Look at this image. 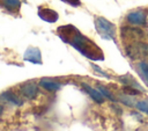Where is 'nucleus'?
<instances>
[{
  "mask_svg": "<svg viewBox=\"0 0 148 131\" xmlns=\"http://www.w3.org/2000/svg\"><path fill=\"white\" fill-rule=\"evenodd\" d=\"M57 32L64 42L71 44L73 48H75L87 58L94 59V60L103 59V53L97 48V45L92 41L87 38L84 35H82L74 26L67 24V26L59 27Z\"/></svg>",
  "mask_w": 148,
  "mask_h": 131,
  "instance_id": "f257e3e1",
  "label": "nucleus"
},
{
  "mask_svg": "<svg viewBox=\"0 0 148 131\" xmlns=\"http://www.w3.org/2000/svg\"><path fill=\"white\" fill-rule=\"evenodd\" d=\"M95 28L97 30V32L101 35L102 38L104 39H114L116 37V26L108 21L106 19L99 16L96 17L95 20Z\"/></svg>",
  "mask_w": 148,
  "mask_h": 131,
  "instance_id": "f03ea898",
  "label": "nucleus"
},
{
  "mask_svg": "<svg viewBox=\"0 0 148 131\" xmlns=\"http://www.w3.org/2000/svg\"><path fill=\"white\" fill-rule=\"evenodd\" d=\"M126 53L131 59L148 57V44L142 42H134L126 46Z\"/></svg>",
  "mask_w": 148,
  "mask_h": 131,
  "instance_id": "7ed1b4c3",
  "label": "nucleus"
},
{
  "mask_svg": "<svg viewBox=\"0 0 148 131\" xmlns=\"http://www.w3.org/2000/svg\"><path fill=\"white\" fill-rule=\"evenodd\" d=\"M20 92L27 100H34L37 97L39 89H38V86L36 82L29 81V82H24L20 86Z\"/></svg>",
  "mask_w": 148,
  "mask_h": 131,
  "instance_id": "20e7f679",
  "label": "nucleus"
},
{
  "mask_svg": "<svg viewBox=\"0 0 148 131\" xmlns=\"http://www.w3.org/2000/svg\"><path fill=\"white\" fill-rule=\"evenodd\" d=\"M23 59L32 64H42V53L38 48H28L23 54Z\"/></svg>",
  "mask_w": 148,
  "mask_h": 131,
  "instance_id": "39448f33",
  "label": "nucleus"
},
{
  "mask_svg": "<svg viewBox=\"0 0 148 131\" xmlns=\"http://www.w3.org/2000/svg\"><path fill=\"white\" fill-rule=\"evenodd\" d=\"M38 15H39V17L42 20H44L46 22H50V23L56 22L58 20V17H59V15H58V13L56 10H53L51 8H47V7H44V8L43 7H39Z\"/></svg>",
  "mask_w": 148,
  "mask_h": 131,
  "instance_id": "423d86ee",
  "label": "nucleus"
},
{
  "mask_svg": "<svg viewBox=\"0 0 148 131\" xmlns=\"http://www.w3.org/2000/svg\"><path fill=\"white\" fill-rule=\"evenodd\" d=\"M81 86H82V88L86 90V93H88L89 96H90L95 102H97V103H103V102H104V96H103V94H102L97 88H92L90 85H88V83H86V82H82Z\"/></svg>",
  "mask_w": 148,
  "mask_h": 131,
  "instance_id": "0eeeda50",
  "label": "nucleus"
},
{
  "mask_svg": "<svg viewBox=\"0 0 148 131\" xmlns=\"http://www.w3.org/2000/svg\"><path fill=\"white\" fill-rule=\"evenodd\" d=\"M127 21L131 24H145L146 23V14L142 10H135L127 14Z\"/></svg>",
  "mask_w": 148,
  "mask_h": 131,
  "instance_id": "6e6552de",
  "label": "nucleus"
},
{
  "mask_svg": "<svg viewBox=\"0 0 148 131\" xmlns=\"http://www.w3.org/2000/svg\"><path fill=\"white\" fill-rule=\"evenodd\" d=\"M39 85L49 90V92H56V90H59L61 88V83L59 81H56V80H52L50 78H42L39 80Z\"/></svg>",
  "mask_w": 148,
  "mask_h": 131,
  "instance_id": "1a4fd4ad",
  "label": "nucleus"
},
{
  "mask_svg": "<svg viewBox=\"0 0 148 131\" xmlns=\"http://www.w3.org/2000/svg\"><path fill=\"white\" fill-rule=\"evenodd\" d=\"M0 97L2 100H5L6 102L12 103L14 105H22L23 104V101L21 100V97L17 94H15L13 90H6V92H3L0 95Z\"/></svg>",
  "mask_w": 148,
  "mask_h": 131,
  "instance_id": "9d476101",
  "label": "nucleus"
},
{
  "mask_svg": "<svg viewBox=\"0 0 148 131\" xmlns=\"http://www.w3.org/2000/svg\"><path fill=\"white\" fill-rule=\"evenodd\" d=\"M136 70L141 77V79L143 80V82L148 86V64L146 61H140L136 65Z\"/></svg>",
  "mask_w": 148,
  "mask_h": 131,
  "instance_id": "9b49d317",
  "label": "nucleus"
},
{
  "mask_svg": "<svg viewBox=\"0 0 148 131\" xmlns=\"http://www.w3.org/2000/svg\"><path fill=\"white\" fill-rule=\"evenodd\" d=\"M119 80H120V82H123V83H125L126 86H130V87H133V88H135V89H138V90H140V92H142L143 89H142V87L131 77V75H123V77H119Z\"/></svg>",
  "mask_w": 148,
  "mask_h": 131,
  "instance_id": "f8f14e48",
  "label": "nucleus"
},
{
  "mask_svg": "<svg viewBox=\"0 0 148 131\" xmlns=\"http://www.w3.org/2000/svg\"><path fill=\"white\" fill-rule=\"evenodd\" d=\"M2 2V6L7 9V10H10V12H14V10H17L21 6V1L20 0H1Z\"/></svg>",
  "mask_w": 148,
  "mask_h": 131,
  "instance_id": "ddd939ff",
  "label": "nucleus"
},
{
  "mask_svg": "<svg viewBox=\"0 0 148 131\" xmlns=\"http://www.w3.org/2000/svg\"><path fill=\"white\" fill-rule=\"evenodd\" d=\"M121 32H123V35H127L131 37H141L143 35L141 30H139L136 28H128V27H124L121 29Z\"/></svg>",
  "mask_w": 148,
  "mask_h": 131,
  "instance_id": "4468645a",
  "label": "nucleus"
},
{
  "mask_svg": "<svg viewBox=\"0 0 148 131\" xmlns=\"http://www.w3.org/2000/svg\"><path fill=\"white\" fill-rule=\"evenodd\" d=\"M97 89L103 94V96H104V97H106V99H109V100H111V101H113V102H114V101H117V100H116V97L111 94V92H110L106 87H104V86H102V85H98V86H97Z\"/></svg>",
  "mask_w": 148,
  "mask_h": 131,
  "instance_id": "2eb2a0df",
  "label": "nucleus"
},
{
  "mask_svg": "<svg viewBox=\"0 0 148 131\" xmlns=\"http://www.w3.org/2000/svg\"><path fill=\"white\" fill-rule=\"evenodd\" d=\"M119 100L124 103V104H126V105H128V107H135V104H136V102L133 100V97L132 96H130V95H119Z\"/></svg>",
  "mask_w": 148,
  "mask_h": 131,
  "instance_id": "dca6fc26",
  "label": "nucleus"
},
{
  "mask_svg": "<svg viewBox=\"0 0 148 131\" xmlns=\"http://www.w3.org/2000/svg\"><path fill=\"white\" fill-rule=\"evenodd\" d=\"M135 107L140 110V111H143L146 114H148V101H138Z\"/></svg>",
  "mask_w": 148,
  "mask_h": 131,
  "instance_id": "f3484780",
  "label": "nucleus"
},
{
  "mask_svg": "<svg viewBox=\"0 0 148 131\" xmlns=\"http://www.w3.org/2000/svg\"><path fill=\"white\" fill-rule=\"evenodd\" d=\"M91 67H92V68H94V70H95L97 73H99L101 75H103V77H105V78H109V74H106V73H105V72H104V71H103L101 67H98L97 65H95V64H91Z\"/></svg>",
  "mask_w": 148,
  "mask_h": 131,
  "instance_id": "a211bd4d",
  "label": "nucleus"
},
{
  "mask_svg": "<svg viewBox=\"0 0 148 131\" xmlns=\"http://www.w3.org/2000/svg\"><path fill=\"white\" fill-rule=\"evenodd\" d=\"M2 112H3V107H2L1 104H0V115H1Z\"/></svg>",
  "mask_w": 148,
  "mask_h": 131,
  "instance_id": "6ab92c4d",
  "label": "nucleus"
},
{
  "mask_svg": "<svg viewBox=\"0 0 148 131\" xmlns=\"http://www.w3.org/2000/svg\"><path fill=\"white\" fill-rule=\"evenodd\" d=\"M67 1H69V2H71V3H73V5L75 3V2H74V0H67ZM76 1H77V0H76ZM75 5H76V3H75Z\"/></svg>",
  "mask_w": 148,
  "mask_h": 131,
  "instance_id": "aec40b11",
  "label": "nucleus"
}]
</instances>
